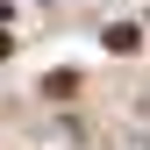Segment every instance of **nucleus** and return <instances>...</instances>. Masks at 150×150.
I'll list each match as a JSON object with an SVG mask.
<instances>
[{
  "mask_svg": "<svg viewBox=\"0 0 150 150\" xmlns=\"http://www.w3.org/2000/svg\"><path fill=\"white\" fill-rule=\"evenodd\" d=\"M136 43H143V29H129V22L107 29V50H136Z\"/></svg>",
  "mask_w": 150,
  "mask_h": 150,
  "instance_id": "nucleus-1",
  "label": "nucleus"
}]
</instances>
